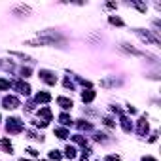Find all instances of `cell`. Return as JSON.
I'll return each mask as SVG.
<instances>
[{
    "mask_svg": "<svg viewBox=\"0 0 161 161\" xmlns=\"http://www.w3.org/2000/svg\"><path fill=\"white\" fill-rule=\"evenodd\" d=\"M6 129H8L10 133H21V131H23V121H19L17 118H10Z\"/></svg>",
    "mask_w": 161,
    "mask_h": 161,
    "instance_id": "cell-1",
    "label": "cell"
},
{
    "mask_svg": "<svg viewBox=\"0 0 161 161\" xmlns=\"http://www.w3.org/2000/svg\"><path fill=\"white\" fill-rule=\"evenodd\" d=\"M40 76H42V80H44L45 83H50V85H55V82H57V78H55L50 70H40Z\"/></svg>",
    "mask_w": 161,
    "mask_h": 161,
    "instance_id": "cell-2",
    "label": "cell"
},
{
    "mask_svg": "<svg viewBox=\"0 0 161 161\" xmlns=\"http://www.w3.org/2000/svg\"><path fill=\"white\" fill-rule=\"evenodd\" d=\"M2 104H4V108L12 110V108H17L19 106V101H17V97H4Z\"/></svg>",
    "mask_w": 161,
    "mask_h": 161,
    "instance_id": "cell-3",
    "label": "cell"
},
{
    "mask_svg": "<svg viewBox=\"0 0 161 161\" xmlns=\"http://www.w3.org/2000/svg\"><path fill=\"white\" fill-rule=\"evenodd\" d=\"M148 121H146V118H140L139 120V135H146L148 133Z\"/></svg>",
    "mask_w": 161,
    "mask_h": 161,
    "instance_id": "cell-4",
    "label": "cell"
},
{
    "mask_svg": "<svg viewBox=\"0 0 161 161\" xmlns=\"http://www.w3.org/2000/svg\"><path fill=\"white\" fill-rule=\"evenodd\" d=\"M15 87L19 89V93H23V95H29V93H31V87H29V83L17 82V83H15Z\"/></svg>",
    "mask_w": 161,
    "mask_h": 161,
    "instance_id": "cell-5",
    "label": "cell"
},
{
    "mask_svg": "<svg viewBox=\"0 0 161 161\" xmlns=\"http://www.w3.org/2000/svg\"><path fill=\"white\" fill-rule=\"evenodd\" d=\"M93 99H95V91L87 89V91H83V93H82V101H83V102H91Z\"/></svg>",
    "mask_w": 161,
    "mask_h": 161,
    "instance_id": "cell-6",
    "label": "cell"
},
{
    "mask_svg": "<svg viewBox=\"0 0 161 161\" xmlns=\"http://www.w3.org/2000/svg\"><path fill=\"white\" fill-rule=\"evenodd\" d=\"M57 102H59V104H61L64 110H68V108H72V106H74L70 99H64V97H59V99H57Z\"/></svg>",
    "mask_w": 161,
    "mask_h": 161,
    "instance_id": "cell-7",
    "label": "cell"
},
{
    "mask_svg": "<svg viewBox=\"0 0 161 161\" xmlns=\"http://www.w3.org/2000/svg\"><path fill=\"white\" fill-rule=\"evenodd\" d=\"M36 101H38V102H50V101H51V95H50V93H38V95H36Z\"/></svg>",
    "mask_w": 161,
    "mask_h": 161,
    "instance_id": "cell-8",
    "label": "cell"
},
{
    "mask_svg": "<svg viewBox=\"0 0 161 161\" xmlns=\"http://www.w3.org/2000/svg\"><path fill=\"white\" fill-rule=\"evenodd\" d=\"M40 116H42L45 121H51V110H50V108H42V110H40Z\"/></svg>",
    "mask_w": 161,
    "mask_h": 161,
    "instance_id": "cell-9",
    "label": "cell"
},
{
    "mask_svg": "<svg viewBox=\"0 0 161 161\" xmlns=\"http://www.w3.org/2000/svg\"><path fill=\"white\" fill-rule=\"evenodd\" d=\"M121 127H123V131H131L133 129V125H131V121H129V118H125V116H121Z\"/></svg>",
    "mask_w": 161,
    "mask_h": 161,
    "instance_id": "cell-10",
    "label": "cell"
},
{
    "mask_svg": "<svg viewBox=\"0 0 161 161\" xmlns=\"http://www.w3.org/2000/svg\"><path fill=\"white\" fill-rule=\"evenodd\" d=\"M64 155H66V157H70V159H74V157H76V148H74V146H66Z\"/></svg>",
    "mask_w": 161,
    "mask_h": 161,
    "instance_id": "cell-11",
    "label": "cell"
},
{
    "mask_svg": "<svg viewBox=\"0 0 161 161\" xmlns=\"http://www.w3.org/2000/svg\"><path fill=\"white\" fill-rule=\"evenodd\" d=\"M59 120H61V123H64V125H70V123H72V120H70V116H68V114H61Z\"/></svg>",
    "mask_w": 161,
    "mask_h": 161,
    "instance_id": "cell-12",
    "label": "cell"
},
{
    "mask_svg": "<svg viewBox=\"0 0 161 161\" xmlns=\"http://www.w3.org/2000/svg\"><path fill=\"white\" fill-rule=\"evenodd\" d=\"M55 135L59 136V139H66V136H68V131H66V129H57Z\"/></svg>",
    "mask_w": 161,
    "mask_h": 161,
    "instance_id": "cell-13",
    "label": "cell"
},
{
    "mask_svg": "<svg viewBox=\"0 0 161 161\" xmlns=\"http://www.w3.org/2000/svg\"><path fill=\"white\" fill-rule=\"evenodd\" d=\"M2 146H4V150H6L8 154H12V144H10L8 139H2Z\"/></svg>",
    "mask_w": 161,
    "mask_h": 161,
    "instance_id": "cell-14",
    "label": "cell"
},
{
    "mask_svg": "<svg viewBox=\"0 0 161 161\" xmlns=\"http://www.w3.org/2000/svg\"><path fill=\"white\" fill-rule=\"evenodd\" d=\"M10 82L8 80H4V78H0V89H10Z\"/></svg>",
    "mask_w": 161,
    "mask_h": 161,
    "instance_id": "cell-15",
    "label": "cell"
},
{
    "mask_svg": "<svg viewBox=\"0 0 161 161\" xmlns=\"http://www.w3.org/2000/svg\"><path fill=\"white\" fill-rule=\"evenodd\" d=\"M110 23H112V25H120V27L123 25V21L120 17H110Z\"/></svg>",
    "mask_w": 161,
    "mask_h": 161,
    "instance_id": "cell-16",
    "label": "cell"
},
{
    "mask_svg": "<svg viewBox=\"0 0 161 161\" xmlns=\"http://www.w3.org/2000/svg\"><path fill=\"white\" fill-rule=\"evenodd\" d=\"M78 127H80V129H85V131H91V129H93V127H91V123H83V121L78 123Z\"/></svg>",
    "mask_w": 161,
    "mask_h": 161,
    "instance_id": "cell-17",
    "label": "cell"
},
{
    "mask_svg": "<svg viewBox=\"0 0 161 161\" xmlns=\"http://www.w3.org/2000/svg\"><path fill=\"white\" fill-rule=\"evenodd\" d=\"M74 142H78V144H83V146H85V139H83V136H80V135H76V136H74Z\"/></svg>",
    "mask_w": 161,
    "mask_h": 161,
    "instance_id": "cell-18",
    "label": "cell"
},
{
    "mask_svg": "<svg viewBox=\"0 0 161 161\" xmlns=\"http://www.w3.org/2000/svg\"><path fill=\"white\" fill-rule=\"evenodd\" d=\"M50 157H51V159H61V154L53 150V152H50Z\"/></svg>",
    "mask_w": 161,
    "mask_h": 161,
    "instance_id": "cell-19",
    "label": "cell"
},
{
    "mask_svg": "<svg viewBox=\"0 0 161 161\" xmlns=\"http://www.w3.org/2000/svg\"><path fill=\"white\" fill-rule=\"evenodd\" d=\"M21 76H31V68H21Z\"/></svg>",
    "mask_w": 161,
    "mask_h": 161,
    "instance_id": "cell-20",
    "label": "cell"
},
{
    "mask_svg": "<svg viewBox=\"0 0 161 161\" xmlns=\"http://www.w3.org/2000/svg\"><path fill=\"white\" fill-rule=\"evenodd\" d=\"M106 161H120V157H118V155H108Z\"/></svg>",
    "mask_w": 161,
    "mask_h": 161,
    "instance_id": "cell-21",
    "label": "cell"
},
{
    "mask_svg": "<svg viewBox=\"0 0 161 161\" xmlns=\"http://www.w3.org/2000/svg\"><path fill=\"white\" fill-rule=\"evenodd\" d=\"M104 123H106V125H108V127H112V125H114V121H112V120H110V118H106V120H104Z\"/></svg>",
    "mask_w": 161,
    "mask_h": 161,
    "instance_id": "cell-22",
    "label": "cell"
},
{
    "mask_svg": "<svg viewBox=\"0 0 161 161\" xmlns=\"http://www.w3.org/2000/svg\"><path fill=\"white\" fill-rule=\"evenodd\" d=\"M64 87H70L72 89V82L70 80H64Z\"/></svg>",
    "mask_w": 161,
    "mask_h": 161,
    "instance_id": "cell-23",
    "label": "cell"
},
{
    "mask_svg": "<svg viewBox=\"0 0 161 161\" xmlns=\"http://www.w3.org/2000/svg\"><path fill=\"white\" fill-rule=\"evenodd\" d=\"M27 152H29V154H31V155H36V154H38V152H36V150H34V148H29V150H27Z\"/></svg>",
    "mask_w": 161,
    "mask_h": 161,
    "instance_id": "cell-24",
    "label": "cell"
},
{
    "mask_svg": "<svg viewBox=\"0 0 161 161\" xmlns=\"http://www.w3.org/2000/svg\"><path fill=\"white\" fill-rule=\"evenodd\" d=\"M142 161H157V159H154V157H142Z\"/></svg>",
    "mask_w": 161,
    "mask_h": 161,
    "instance_id": "cell-25",
    "label": "cell"
}]
</instances>
